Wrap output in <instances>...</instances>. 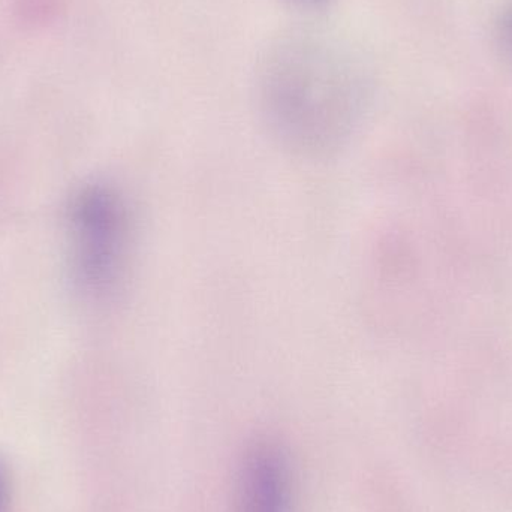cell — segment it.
Listing matches in <instances>:
<instances>
[{"mask_svg": "<svg viewBox=\"0 0 512 512\" xmlns=\"http://www.w3.org/2000/svg\"><path fill=\"white\" fill-rule=\"evenodd\" d=\"M502 33H504V44L512 50V12L508 15L507 20H505Z\"/></svg>", "mask_w": 512, "mask_h": 512, "instance_id": "obj_5", "label": "cell"}, {"mask_svg": "<svg viewBox=\"0 0 512 512\" xmlns=\"http://www.w3.org/2000/svg\"><path fill=\"white\" fill-rule=\"evenodd\" d=\"M292 480L282 445L258 439L240 463L236 512H291Z\"/></svg>", "mask_w": 512, "mask_h": 512, "instance_id": "obj_3", "label": "cell"}, {"mask_svg": "<svg viewBox=\"0 0 512 512\" xmlns=\"http://www.w3.org/2000/svg\"><path fill=\"white\" fill-rule=\"evenodd\" d=\"M256 99L268 132L283 149L301 158H328L357 134L369 104V80L348 45L297 30L262 54Z\"/></svg>", "mask_w": 512, "mask_h": 512, "instance_id": "obj_1", "label": "cell"}, {"mask_svg": "<svg viewBox=\"0 0 512 512\" xmlns=\"http://www.w3.org/2000/svg\"><path fill=\"white\" fill-rule=\"evenodd\" d=\"M294 2L301 3V5H318V3L324 2V0H294Z\"/></svg>", "mask_w": 512, "mask_h": 512, "instance_id": "obj_6", "label": "cell"}, {"mask_svg": "<svg viewBox=\"0 0 512 512\" xmlns=\"http://www.w3.org/2000/svg\"><path fill=\"white\" fill-rule=\"evenodd\" d=\"M72 277L90 300L119 291L132 246V215L125 195L102 180L81 186L68 210Z\"/></svg>", "mask_w": 512, "mask_h": 512, "instance_id": "obj_2", "label": "cell"}, {"mask_svg": "<svg viewBox=\"0 0 512 512\" xmlns=\"http://www.w3.org/2000/svg\"><path fill=\"white\" fill-rule=\"evenodd\" d=\"M8 474H6L5 465L0 462V512H6L8 505Z\"/></svg>", "mask_w": 512, "mask_h": 512, "instance_id": "obj_4", "label": "cell"}]
</instances>
